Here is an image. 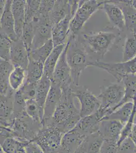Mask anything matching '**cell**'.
I'll return each instance as SVG.
<instances>
[{
  "instance_id": "obj_20",
  "label": "cell",
  "mask_w": 136,
  "mask_h": 153,
  "mask_svg": "<svg viewBox=\"0 0 136 153\" xmlns=\"http://www.w3.org/2000/svg\"><path fill=\"white\" fill-rule=\"evenodd\" d=\"M12 1L8 0L6 4L5 9L0 19V25L2 31L5 33L12 41L18 39L15 31V24L12 10Z\"/></svg>"
},
{
  "instance_id": "obj_34",
  "label": "cell",
  "mask_w": 136,
  "mask_h": 153,
  "mask_svg": "<svg viewBox=\"0 0 136 153\" xmlns=\"http://www.w3.org/2000/svg\"><path fill=\"white\" fill-rule=\"evenodd\" d=\"M25 111L33 120L42 124L44 110L38 105L35 100H29L26 102Z\"/></svg>"
},
{
  "instance_id": "obj_5",
  "label": "cell",
  "mask_w": 136,
  "mask_h": 153,
  "mask_svg": "<svg viewBox=\"0 0 136 153\" xmlns=\"http://www.w3.org/2000/svg\"><path fill=\"white\" fill-rule=\"evenodd\" d=\"M104 1H79L78 8L71 19L69 35L78 34L85 24L95 12L102 9Z\"/></svg>"
},
{
  "instance_id": "obj_4",
  "label": "cell",
  "mask_w": 136,
  "mask_h": 153,
  "mask_svg": "<svg viewBox=\"0 0 136 153\" xmlns=\"http://www.w3.org/2000/svg\"><path fill=\"white\" fill-rule=\"evenodd\" d=\"M117 39V34L112 32H90L82 35L85 46L93 54L103 57L112 48Z\"/></svg>"
},
{
  "instance_id": "obj_22",
  "label": "cell",
  "mask_w": 136,
  "mask_h": 153,
  "mask_svg": "<svg viewBox=\"0 0 136 153\" xmlns=\"http://www.w3.org/2000/svg\"><path fill=\"white\" fill-rule=\"evenodd\" d=\"M70 14H74L72 12V1H55L50 14V23L54 27Z\"/></svg>"
},
{
  "instance_id": "obj_7",
  "label": "cell",
  "mask_w": 136,
  "mask_h": 153,
  "mask_svg": "<svg viewBox=\"0 0 136 153\" xmlns=\"http://www.w3.org/2000/svg\"><path fill=\"white\" fill-rule=\"evenodd\" d=\"M125 87L124 84H111L101 88L98 97L101 103L100 108L106 110L107 115L110 114L117 108L124 97ZM106 115V116H107Z\"/></svg>"
},
{
  "instance_id": "obj_24",
  "label": "cell",
  "mask_w": 136,
  "mask_h": 153,
  "mask_svg": "<svg viewBox=\"0 0 136 153\" xmlns=\"http://www.w3.org/2000/svg\"><path fill=\"white\" fill-rule=\"evenodd\" d=\"M121 7L124 13L126 28L132 34L136 35V10L130 4L129 0L112 1Z\"/></svg>"
},
{
  "instance_id": "obj_30",
  "label": "cell",
  "mask_w": 136,
  "mask_h": 153,
  "mask_svg": "<svg viewBox=\"0 0 136 153\" xmlns=\"http://www.w3.org/2000/svg\"><path fill=\"white\" fill-rule=\"evenodd\" d=\"M122 83L125 87V94L116 109L125 103L133 102L136 99V75H128L123 81Z\"/></svg>"
},
{
  "instance_id": "obj_8",
  "label": "cell",
  "mask_w": 136,
  "mask_h": 153,
  "mask_svg": "<svg viewBox=\"0 0 136 153\" xmlns=\"http://www.w3.org/2000/svg\"><path fill=\"white\" fill-rule=\"evenodd\" d=\"M90 66L101 68L112 75L118 83L123 82L129 75H136V57L129 61L119 63H106L102 61H92Z\"/></svg>"
},
{
  "instance_id": "obj_40",
  "label": "cell",
  "mask_w": 136,
  "mask_h": 153,
  "mask_svg": "<svg viewBox=\"0 0 136 153\" xmlns=\"http://www.w3.org/2000/svg\"><path fill=\"white\" fill-rule=\"evenodd\" d=\"M117 153H136V144L128 137L118 146Z\"/></svg>"
},
{
  "instance_id": "obj_17",
  "label": "cell",
  "mask_w": 136,
  "mask_h": 153,
  "mask_svg": "<svg viewBox=\"0 0 136 153\" xmlns=\"http://www.w3.org/2000/svg\"><path fill=\"white\" fill-rule=\"evenodd\" d=\"M86 136L73 129L64 134L60 143V153H75Z\"/></svg>"
},
{
  "instance_id": "obj_38",
  "label": "cell",
  "mask_w": 136,
  "mask_h": 153,
  "mask_svg": "<svg viewBox=\"0 0 136 153\" xmlns=\"http://www.w3.org/2000/svg\"><path fill=\"white\" fill-rule=\"evenodd\" d=\"M41 1L27 0L25 4V23H31L36 18Z\"/></svg>"
},
{
  "instance_id": "obj_43",
  "label": "cell",
  "mask_w": 136,
  "mask_h": 153,
  "mask_svg": "<svg viewBox=\"0 0 136 153\" xmlns=\"http://www.w3.org/2000/svg\"><path fill=\"white\" fill-rule=\"evenodd\" d=\"M26 153H44L39 144L35 141L28 142L25 146Z\"/></svg>"
},
{
  "instance_id": "obj_9",
  "label": "cell",
  "mask_w": 136,
  "mask_h": 153,
  "mask_svg": "<svg viewBox=\"0 0 136 153\" xmlns=\"http://www.w3.org/2000/svg\"><path fill=\"white\" fill-rule=\"evenodd\" d=\"M72 90L74 97L79 101L81 118L95 113L100 108L101 103L99 100L88 89L79 85H73Z\"/></svg>"
},
{
  "instance_id": "obj_28",
  "label": "cell",
  "mask_w": 136,
  "mask_h": 153,
  "mask_svg": "<svg viewBox=\"0 0 136 153\" xmlns=\"http://www.w3.org/2000/svg\"><path fill=\"white\" fill-rule=\"evenodd\" d=\"M51 84V80L44 75L36 83L35 100L42 109L44 110V104Z\"/></svg>"
},
{
  "instance_id": "obj_46",
  "label": "cell",
  "mask_w": 136,
  "mask_h": 153,
  "mask_svg": "<svg viewBox=\"0 0 136 153\" xmlns=\"http://www.w3.org/2000/svg\"><path fill=\"white\" fill-rule=\"evenodd\" d=\"M134 124L136 125V111L135 113L134 117Z\"/></svg>"
},
{
  "instance_id": "obj_37",
  "label": "cell",
  "mask_w": 136,
  "mask_h": 153,
  "mask_svg": "<svg viewBox=\"0 0 136 153\" xmlns=\"http://www.w3.org/2000/svg\"><path fill=\"white\" fill-rule=\"evenodd\" d=\"M12 41L5 33L0 30V59L10 61Z\"/></svg>"
},
{
  "instance_id": "obj_41",
  "label": "cell",
  "mask_w": 136,
  "mask_h": 153,
  "mask_svg": "<svg viewBox=\"0 0 136 153\" xmlns=\"http://www.w3.org/2000/svg\"><path fill=\"white\" fill-rule=\"evenodd\" d=\"M36 84L28 83L24 82L22 87L19 89L26 102L29 100L35 99L36 97Z\"/></svg>"
},
{
  "instance_id": "obj_44",
  "label": "cell",
  "mask_w": 136,
  "mask_h": 153,
  "mask_svg": "<svg viewBox=\"0 0 136 153\" xmlns=\"http://www.w3.org/2000/svg\"><path fill=\"white\" fill-rule=\"evenodd\" d=\"M129 137L136 144V125L134 124L131 133L129 134Z\"/></svg>"
},
{
  "instance_id": "obj_27",
  "label": "cell",
  "mask_w": 136,
  "mask_h": 153,
  "mask_svg": "<svg viewBox=\"0 0 136 153\" xmlns=\"http://www.w3.org/2000/svg\"><path fill=\"white\" fill-rule=\"evenodd\" d=\"M26 71L25 82L36 84L44 75V64L34 60L29 56V62Z\"/></svg>"
},
{
  "instance_id": "obj_48",
  "label": "cell",
  "mask_w": 136,
  "mask_h": 153,
  "mask_svg": "<svg viewBox=\"0 0 136 153\" xmlns=\"http://www.w3.org/2000/svg\"><path fill=\"white\" fill-rule=\"evenodd\" d=\"M0 30H1V25H0Z\"/></svg>"
},
{
  "instance_id": "obj_2",
  "label": "cell",
  "mask_w": 136,
  "mask_h": 153,
  "mask_svg": "<svg viewBox=\"0 0 136 153\" xmlns=\"http://www.w3.org/2000/svg\"><path fill=\"white\" fill-rule=\"evenodd\" d=\"M66 58L71 70L74 85H79L80 77L91 61L86 50V46L78 34L69 35L66 42Z\"/></svg>"
},
{
  "instance_id": "obj_49",
  "label": "cell",
  "mask_w": 136,
  "mask_h": 153,
  "mask_svg": "<svg viewBox=\"0 0 136 153\" xmlns=\"http://www.w3.org/2000/svg\"><path fill=\"white\" fill-rule=\"evenodd\" d=\"M1 59H0V62H1Z\"/></svg>"
},
{
  "instance_id": "obj_42",
  "label": "cell",
  "mask_w": 136,
  "mask_h": 153,
  "mask_svg": "<svg viewBox=\"0 0 136 153\" xmlns=\"http://www.w3.org/2000/svg\"><path fill=\"white\" fill-rule=\"evenodd\" d=\"M117 143L104 140L100 153H117Z\"/></svg>"
},
{
  "instance_id": "obj_39",
  "label": "cell",
  "mask_w": 136,
  "mask_h": 153,
  "mask_svg": "<svg viewBox=\"0 0 136 153\" xmlns=\"http://www.w3.org/2000/svg\"><path fill=\"white\" fill-rule=\"evenodd\" d=\"M35 35V26L32 22L25 23L23 28L21 39L29 51L31 50Z\"/></svg>"
},
{
  "instance_id": "obj_18",
  "label": "cell",
  "mask_w": 136,
  "mask_h": 153,
  "mask_svg": "<svg viewBox=\"0 0 136 153\" xmlns=\"http://www.w3.org/2000/svg\"><path fill=\"white\" fill-rule=\"evenodd\" d=\"M73 16L74 14H69L52 28L51 39L54 47L66 43L70 31V25Z\"/></svg>"
},
{
  "instance_id": "obj_16",
  "label": "cell",
  "mask_w": 136,
  "mask_h": 153,
  "mask_svg": "<svg viewBox=\"0 0 136 153\" xmlns=\"http://www.w3.org/2000/svg\"><path fill=\"white\" fill-rule=\"evenodd\" d=\"M102 118L97 110L92 114L80 118L73 129L85 136L93 134L98 131Z\"/></svg>"
},
{
  "instance_id": "obj_12",
  "label": "cell",
  "mask_w": 136,
  "mask_h": 153,
  "mask_svg": "<svg viewBox=\"0 0 136 153\" xmlns=\"http://www.w3.org/2000/svg\"><path fill=\"white\" fill-rule=\"evenodd\" d=\"M10 61L14 67H20L26 70L29 62V51L21 38L12 41Z\"/></svg>"
},
{
  "instance_id": "obj_15",
  "label": "cell",
  "mask_w": 136,
  "mask_h": 153,
  "mask_svg": "<svg viewBox=\"0 0 136 153\" xmlns=\"http://www.w3.org/2000/svg\"><path fill=\"white\" fill-rule=\"evenodd\" d=\"M102 10L105 11L109 22L115 28L121 31L126 28L124 13L119 6L112 1H104Z\"/></svg>"
},
{
  "instance_id": "obj_19",
  "label": "cell",
  "mask_w": 136,
  "mask_h": 153,
  "mask_svg": "<svg viewBox=\"0 0 136 153\" xmlns=\"http://www.w3.org/2000/svg\"><path fill=\"white\" fill-rule=\"evenodd\" d=\"M33 23L35 26V35L31 50L41 47L48 40L51 39L53 28L49 23L38 21Z\"/></svg>"
},
{
  "instance_id": "obj_31",
  "label": "cell",
  "mask_w": 136,
  "mask_h": 153,
  "mask_svg": "<svg viewBox=\"0 0 136 153\" xmlns=\"http://www.w3.org/2000/svg\"><path fill=\"white\" fill-rule=\"evenodd\" d=\"M27 143L9 136L2 141L1 146L4 153H26L25 146Z\"/></svg>"
},
{
  "instance_id": "obj_45",
  "label": "cell",
  "mask_w": 136,
  "mask_h": 153,
  "mask_svg": "<svg viewBox=\"0 0 136 153\" xmlns=\"http://www.w3.org/2000/svg\"><path fill=\"white\" fill-rule=\"evenodd\" d=\"M6 2H7V1H5V0H0V19L3 13Z\"/></svg>"
},
{
  "instance_id": "obj_26",
  "label": "cell",
  "mask_w": 136,
  "mask_h": 153,
  "mask_svg": "<svg viewBox=\"0 0 136 153\" xmlns=\"http://www.w3.org/2000/svg\"><path fill=\"white\" fill-rule=\"evenodd\" d=\"M65 44L66 43L54 47L44 64V75L50 78L51 81L55 66L65 49Z\"/></svg>"
},
{
  "instance_id": "obj_33",
  "label": "cell",
  "mask_w": 136,
  "mask_h": 153,
  "mask_svg": "<svg viewBox=\"0 0 136 153\" xmlns=\"http://www.w3.org/2000/svg\"><path fill=\"white\" fill-rule=\"evenodd\" d=\"M26 71L25 69L20 67H14L9 76L10 87L13 91H18L26 81Z\"/></svg>"
},
{
  "instance_id": "obj_1",
  "label": "cell",
  "mask_w": 136,
  "mask_h": 153,
  "mask_svg": "<svg viewBox=\"0 0 136 153\" xmlns=\"http://www.w3.org/2000/svg\"><path fill=\"white\" fill-rule=\"evenodd\" d=\"M74 98L72 89L62 91L60 102L51 119L44 126H53L64 134L72 130L81 118L79 110L74 104Z\"/></svg>"
},
{
  "instance_id": "obj_32",
  "label": "cell",
  "mask_w": 136,
  "mask_h": 153,
  "mask_svg": "<svg viewBox=\"0 0 136 153\" xmlns=\"http://www.w3.org/2000/svg\"><path fill=\"white\" fill-rule=\"evenodd\" d=\"M54 48L53 42L50 39L41 47L29 51V56L34 60L44 64Z\"/></svg>"
},
{
  "instance_id": "obj_3",
  "label": "cell",
  "mask_w": 136,
  "mask_h": 153,
  "mask_svg": "<svg viewBox=\"0 0 136 153\" xmlns=\"http://www.w3.org/2000/svg\"><path fill=\"white\" fill-rule=\"evenodd\" d=\"M42 127V124L33 120L24 111L12 120L8 129L12 137L29 142L34 140Z\"/></svg>"
},
{
  "instance_id": "obj_25",
  "label": "cell",
  "mask_w": 136,
  "mask_h": 153,
  "mask_svg": "<svg viewBox=\"0 0 136 153\" xmlns=\"http://www.w3.org/2000/svg\"><path fill=\"white\" fill-rule=\"evenodd\" d=\"M133 102H129L125 103L120 106L117 109L112 112L110 114L108 115L105 117H104L102 120H117L124 125L129 120L131 115L133 113Z\"/></svg>"
},
{
  "instance_id": "obj_23",
  "label": "cell",
  "mask_w": 136,
  "mask_h": 153,
  "mask_svg": "<svg viewBox=\"0 0 136 153\" xmlns=\"http://www.w3.org/2000/svg\"><path fill=\"white\" fill-rule=\"evenodd\" d=\"M103 142L98 132L86 136L75 153H100Z\"/></svg>"
},
{
  "instance_id": "obj_47",
  "label": "cell",
  "mask_w": 136,
  "mask_h": 153,
  "mask_svg": "<svg viewBox=\"0 0 136 153\" xmlns=\"http://www.w3.org/2000/svg\"><path fill=\"white\" fill-rule=\"evenodd\" d=\"M0 127H3V126H1V124H0Z\"/></svg>"
},
{
  "instance_id": "obj_11",
  "label": "cell",
  "mask_w": 136,
  "mask_h": 153,
  "mask_svg": "<svg viewBox=\"0 0 136 153\" xmlns=\"http://www.w3.org/2000/svg\"><path fill=\"white\" fill-rule=\"evenodd\" d=\"M62 96V91L60 86L52 82L51 86L44 106L43 126L49 123L51 119L55 109L60 102Z\"/></svg>"
},
{
  "instance_id": "obj_14",
  "label": "cell",
  "mask_w": 136,
  "mask_h": 153,
  "mask_svg": "<svg viewBox=\"0 0 136 153\" xmlns=\"http://www.w3.org/2000/svg\"><path fill=\"white\" fill-rule=\"evenodd\" d=\"M15 92L11 88L7 94H0V124L7 129L12 120Z\"/></svg>"
},
{
  "instance_id": "obj_35",
  "label": "cell",
  "mask_w": 136,
  "mask_h": 153,
  "mask_svg": "<svg viewBox=\"0 0 136 153\" xmlns=\"http://www.w3.org/2000/svg\"><path fill=\"white\" fill-rule=\"evenodd\" d=\"M54 3H55V1L54 0L41 1L38 14L36 18H35L34 20L36 19L37 22L38 21H41V22L50 23V14H51L52 8L54 7Z\"/></svg>"
},
{
  "instance_id": "obj_13",
  "label": "cell",
  "mask_w": 136,
  "mask_h": 153,
  "mask_svg": "<svg viewBox=\"0 0 136 153\" xmlns=\"http://www.w3.org/2000/svg\"><path fill=\"white\" fill-rule=\"evenodd\" d=\"M124 125L117 120H102L98 132L104 141L118 143L121 132Z\"/></svg>"
},
{
  "instance_id": "obj_36",
  "label": "cell",
  "mask_w": 136,
  "mask_h": 153,
  "mask_svg": "<svg viewBox=\"0 0 136 153\" xmlns=\"http://www.w3.org/2000/svg\"><path fill=\"white\" fill-rule=\"evenodd\" d=\"M128 37L124 42L123 50V62L129 61L136 57V35Z\"/></svg>"
},
{
  "instance_id": "obj_10",
  "label": "cell",
  "mask_w": 136,
  "mask_h": 153,
  "mask_svg": "<svg viewBox=\"0 0 136 153\" xmlns=\"http://www.w3.org/2000/svg\"><path fill=\"white\" fill-rule=\"evenodd\" d=\"M67 45L59 58L54 71L52 82L60 86L62 91H69L74 85L71 76V70L66 58Z\"/></svg>"
},
{
  "instance_id": "obj_21",
  "label": "cell",
  "mask_w": 136,
  "mask_h": 153,
  "mask_svg": "<svg viewBox=\"0 0 136 153\" xmlns=\"http://www.w3.org/2000/svg\"><path fill=\"white\" fill-rule=\"evenodd\" d=\"M25 4L26 1H12L11 10L14 18L15 31L17 37L21 38L23 28L25 24Z\"/></svg>"
},
{
  "instance_id": "obj_29",
  "label": "cell",
  "mask_w": 136,
  "mask_h": 153,
  "mask_svg": "<svg viewBox=\"0 0 136 153\" xmlns=\"http://www.w3.org/2000/svg\"><path fill=\"white\" fill-rule=\"evenodd\" d=\"M14 66L9 61L1 60L0 62V94L5 95L8 94L11 87L9 79Z\"/></svg>"
},
{
  "instance_id": "obj_6",
  "label": "cell",
  "mask_w": 136,
  "mask_h": 153,
  "mask_svg": "<svg viewBox=\"0 0 136 153\" xmlns=\"http://www.w3.org/2000/svg\"><path fill=\"white\" fill-rule=\"evenodd\" d=\"M63 135L64 134L56 127L44 126L33 141L39 144L44 153H60Z\"/></svg>"
}]
</instances>
